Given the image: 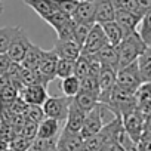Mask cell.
Returning a JSON list of instances; mask_svg holds the SVG:
<instances>
[{
  "label": "cell",
  "instance_id": "6da1fadb",
  "mask_svg": "<svg viewBox=\"0 0 151 151\" xmlns=\"http://www.w3.org/2000/svg\"><path fill=\"white\" fill-rule=\"evenodd\" d=\"M148 46L142 42V39L139 37L138 31L124 34L123 40L117 46V50H119V68L138 61V58L142 55V52Z\"/></svg>",
  "mask_w": 151,
  "mask_h": 151
},
{
  "label": "cell",
  "instance_id": "7a4b0ae2",
  "mask_svg": "<svg viewBox=\"0 0 151 151\" xmlns=\"http://www.w3.org/2000/svg\"><path fill=\"white\" fill-rule=\"evenodd\" d=\"M110 107L105 105V104H101L98 102L95 105V108H92L88 114H86V119L83 122V126L80 129V135L88 139L91 136H93L95 133H98L104 124H107L108 122H111L113 119H107V113H110Z\"/></svg>",
  "mask_w": 151,
  "mask_h": 151
},
{
  "label": "cell",
  "instance_id": "3957f363",
  "mask_svg": "<svg viewBox=\"0 0 151 151\" xmlns=\"http://www.w3.org/2000/svg\"><path fill=\"white\" fill-rule=\"evenodd\" d=\"M71 102H73V98H70V96H62V98L47 96V99L45 101L42 108H43L46 117L55 119L58 122H65Z\"/></svg>",
  "mask_w": 151,
  "mask_h": 151
},
{
  "label": "cell",
  "instance_id": "277c9868",
  "mask_svg": "<svg viewBox=\"0 0 151 151\" xmlns=\"http://www.w3.org/2000/svg\"><path fill=\"white\" fill-rule=\"evenodd\" d=\"M144 83L142 77H141V73L138 68V62H132L129 65H124L122 68L117 70V76H116V85L123 86L129 91L136 92L138 88Z\"/></svg>",
  "mask_w": 151,
  "mask_h": 151
},
{
  "label": "cell",
  "instance_id": "5b68a950",
  "mask_svg": "<svg viewBox=\"0 0 151 151\" xmlns=\"http://www.w3.org/2000/svg\"><path fill=\"white\" fill-rule=\"evenodd\" d=\"M30 46H31V42H30L27 33H25L21 27H18V30H17L14 39L11 40V45H9V47H8V50H6V55H8L14 62L21 64Z\"/></svg>",
  "mask_w": 151,
  "mask_h": 151
},
{
  "label": "cell",
  "instance_id": "8992f818",
  "mask_svg": "<svg viewBox=\"0 0 151 151\" xmlns=\"http://www.w3.org/2000/svg\"><path fill=\"white\" fill-rule=\"evenodd\" d=\"M122 124L124 132L129 135V138L136 144L139 141V138L144 133L145 129V119L144 116L138 111V108L132 113H127L124 116H122Z\"/></svg>",
  "mask_w": 151,
  "mask_h": 151
},
{
  "label": "cell",
  "instance_id": "52a82bcc",
  "mask_svg": "<svg viewBox=\"0 0 151 151\" xmlns=\"http://www.w3.org/2000/svg\"><path fill=\"white\" fill-rule=\"evenodd\" d=\"M116 76L117 70L111 67H101L99 76H98V86H99V102L101 104H108L111 98V92L116 86Z\"/></svg>",
  "mask_w": 151,
  "mask_h": 151
},
{
  "label": "cell",
  "instance_id": "ba28073f",
  "mask_svg": "<svg viewBox=\"0 0 151 151\" xmlns=\"http://www.w3.org/2000/svg\"><path fill=\"white\" fill-rule=\"evenodd\" d=\"M105 45H108L105 33H104L101 24L95 22L85 45L82 46V55H96Z\"/></svg>",
  "mask_w": 151,
  "mask_h": 151
},
{
  "label": "cell",
  "instance_id": "9c48e42d",
  "mask_svg": "<svg viewBox=\"0 0 151 151\" xmlns=\"http://www.w3.org/2000/svg\"><path fill=\"white\" fill-rule=\"evenodd\" d=\"M85 141L80 132H67L62 129L56 139V148L58 151H85Z\"/></svg>",
  "mask_w": 151,
  "mask_h": 151
},
{
  "label": "cell",
  "instance_id": "30bf717a",
  "mask_svg": "<svg viewBox=\"0 0 151 151\" xmlns=\"http://www.w3.org/2000/svg\"><path fill=\"white\" fill-rule=\"evenodd\" d=\"M18 98L28 105H43L47 99V91L43 85H30L22 86L18 91Z\"/></svg>",
  "mask_w": 151,
  "mask_h": 151
},
{
  "label": "cell",
  "instance_id": "8fae6325",
  "mask_svg": "<svg viewBox=\"0 0 151 151\" xmlns=\"http://www.w3.org/2000/svg\"><path fill=\"white\" fill-rule=\"evenodd\" d=\"M58 55L53 52V50H45L43 52V56H42V61L37 67V71L40 73V76L47 80L49 83L56 79V64H58Z\"/></svg>",
  "mask_w": 151,
  "mask_h": 151
},
{
  "label": "cell",
  "instance_id": "7c38bea8",
  "mask_svg": "<svg viewBox=\"0 0 151 151\" xmlns=\"http://www.w3.org/2000/svg\"><path fill=\"white\" fill-rule=\"evenodd\" d=\"M52 50L58 55V58L76 61L82 53V46L74 39H71V40H56Z\"/></svg>",
  "mask_w": 151,
  "mask_h": 151
},
{
  "label": "cell",
  "instance_id": "4fadbf2b",
  "mask_svg": "<svg viewBox=\"0 0 151 151\" xmlns=\"http://www.w3.org/2000/svg\"><path fill=\"white\" fill-rule=\"evenodd\" d=\"M86 114L88 113L76 104L74 98H73V102H71L70 110H68V116L65 119L64 130H67V132H80V129L83 126V122L86 119Z\"/></svg>",
  "mask_w": 151,
  "mask_h": 151
},
{
  "label": "cell",
  "instance_id": "5bb4252c",
  "mask_svg": "<svg viewBox=\"0 0 151 151\" xmlns=\"http://www.w3.org/2000/svg\"><path fill=\"white\" fill-rule=\"evenodd\" d=\"M71 18L77 24H95V2L80 0Z\"/></svg>",
  "mask_w": 151,
  "mask_h": 151
},
{
  "label": "cell",
  "instance_id": "9a60e30c",
  "mask_svg": "<svg viewBox=\"0 0 151 151\" xmlns=\"http://www.w3.org/2000/svg\"><path fill=\"white\" fill-rule=\"evenodd\" d=\"M141 15L135 14V12H127V11H116V18L114 21L122 27L124 34L133 33L136 31L139 22H141Z\"/></svg>",
  "mask_w": 151,
  "mask_h": 151
},
{
  "label": "cell",
  "instance_id": "2e32d148",
  "mask_svg": "<svg viewBox=\"0 0 151 151\" xmlns=\"http://www.w3.org/2000/svg\"><path fill=\"white\" fill-rule=\"evenodd\" d=\"M116 8L113 0H95V22L104 24L114 21Z\"/></svg>",
  "mask_w": 151,
  "mask_h": 151
},
{
  "label": "cell",
  "instance_id": "e0dca14e",
  "mask_svg": "<svg viewBox=\"0 0 151 151\" xmlns=\"http://www.w3.org/2000/svg\"><path fill=\"white\" fill-rule=\"evenodd\" d=\"M59 135V122L50 117L43 119L37 127V138L39 139H53Z\"/></svg>",
  "mask_w": 151,
  "mask_h": 151
},
{
  "label": "cell",
  "instance_id": "ac0fdd59",
  "mask_svg": "<svg viewBox=\"0 0 151 151\" xmlns=\"http://www.w3.org/2000/svg\"><path fill=\"white\" fill-rule=\"evenodd\" d=\"M98 61L104 67H111L114 70H119V50L117 46L105 45L98 53H96Z\"/></svg>",
  "mask_w": 151,
  "mask_h": 151
},
{
  "label": "cell",
  "instance_id": "d6986e66",
  "mask_svg": "<svg viewBox=\"0 0 151 151\" xmlns=\"http://www.w3.org/2000/svg\"><path fill=\"white\" fill-rule=\"evenodd\" d=\"M104 33H105V37H107V42L108 45L111 46H119V43L123 40L124 37V33L122 30V27L116 22V21H110V22H104L101 24Z\"/></svg>",
  "mask_w": 151,
  "mask_h": 151
},
{
  "label": "cell",
  "instance_id": "ffe728a7",
  "mask_svg": "<svg viewBox=\"0 0 151 151\" xmlns=\"http://www.w3.org/2000/svg\"><path fill=\"white\" fill-rule=\"evenodd\" d=\"M22 2L27 6H30L42 19L47 18L50 14H53L56 11L52 0H22Z\"/></svg>",
  "mask_w": 151,
  "mask_h": 151
},
{
  "label": "cell",
  "instance_id": "44dd1931",
  "mask_svg": "<svg viewBox=\"0 0 151 151\" xmlns=\"http://www.w3.org/2000/svg\"><path fill=\"white\" fill-rule=\"evenodd\" d=\"M43 52L45 50L42 47H39V46H36V45L31 43V46L28 47V50H27V53H25L21 65L24 68H28V70H37V67H39V64L42 61Z\"/></svg>",
  "mask_w": 151,
  "mask_h": 151
},
{
  "label": "cell",
  "instance_id": "7402d4cb",
  "mask_svg": "<svg viewBox=\"0 0 151 151\" xmlns=\"http://www.w3.org/2000/svg\"><path fill=\"white\" fill-rule=\"evenodd\" d=\"M74 102L77 104L82 110H85L86 113H89L92 108H95V105L99 102V96L96 93H92V92H86V91H82L74 96Z\"/></svg>",
  "mask_w": 151,
  "mask_h": 151
},
{
  "label": "cell",
  "instance_id": "603a6c76",
  "mask_svg": "<svg viewBox=\"0 0 151 151\" xmlns=\"http://www.w3.org/2000/svg\"><path fill=\"white\" fill-rule=\"evenodd\" d=\"M136 62L144 83H150L151 82V47H147Z\"/></svg>",
  "mask_w": 151,
  "mask_h": 151
},
{
  "label": "cell",
  "instance_id": "cb8c5ba5",
  "mask_svg": "<svg viewBox=\"0 0 151 151\" xmlns=\"http://www.w3.org/2000/svg\"><path fill=\"white\" fill-rule=\"evenodd\" d=\"M61 91L64 93V96H70V98H74L80 92V79L77 76H68V77L62 79L61 82Z\"/></svg>",
  "mask_w": 151,
  "mask_h": 151
},
{
  "label": "cell",
  "instance_id": "d4e9b609",
  "mask_svg": "<svg viewBox=\"0 0 151 151\" xmlns=\"http://www.w3.org/2000/svg\"><path fill=\"white\" fill-rule=\"evenodd\" d=\"M136 31H138L139 37L142 39V42H144L148 47H151V11L147 12V14L141 18V22H139Z\"/></svg>",
  "mask_w": 151,
  "mask_h": 151
},
{
  "label": "cell",
  "instance_id": "484cf974",
  "mask_svg": "<svg viewBox=\"0 0 151 151\" xmlns=\"http://www.w3.org/2000/svg\"><path fill=\"white\" fill-rule=\"evenodd\" d=\"M89 70H91V56L80 53V56L74 61V76H77L82 80L89 74Z\"/></svg>",
  "mask_w": 151,
  "mask_h": 151
},
{
  "label": "cell",
  "instance_id": "4316f807",
  "mask_svg": "<svg viewBox=\"0 0 151 151\" xmlns=\"http://www.w3.org/2000/svg\"><path fill=\"white\" fill-rule=\"evenodd\" d=\"M18 27H0V53H6Z\"/></svg>",
  "mask_w": 151,
  "mask_h": 151
},
{
  "label": "cell",
  "instance_id": "83f0119b",
  "mask_svg": "<svg viewBox=\"0 0 151 151\" xmlns=\"http://www.w3.org/2000/svg\"><path fill=\"white\" fill-rule=\"evenodd\" d=\"M70 19H71V17L67 15V14H64V12H61V11H55V12L50 14L47 18H45V21H46L55 31H58V30H59L62 25H65Z\"/></svg>",
  "mask_w": 151,
  "mask_h": 151
},
{
  "label": "cell",
  "instance_id": "f1b7e54d",
  "mask_svg": "<svg viewBox=\"0 0 151 151\" xmlns=\"http://www.w3.org/2000/svg\"><path fill=\"white\" fill-rule=\"evenodd\" d=\"M73 74H74V61L59 58L58 64H56V77H59L62 80V79L68 77V76H73Z\"/></svg>",
  "mask_w": 151,
  "mask_h": 151
},
{
  "label": "cell",
  "instance_id": "f546056e",
  "mask_svg": "<svg viewBox=\"0 0 151 151\" xmlns=\"http://www.w3.org/2000/svg\"><path fill=\"white\" fill-rule=\"evenodd\" d=\"M92 27H93V24L91 25V24H77L76 22V25H74V40L77 42L80 46L85 45Z\"/></svg>",
  "mask_w": 151,
  "mask_h": 151
},
{
  "label": "cell",
  "instance_id": "4dcf8cb0",
  "mask_svg": "<svg viewBox=\"0 0 151 151\" xmlns=\"http://www.w3.org/2000/svg\"><path fill=\"white\" fill-rule=\"evenodd\" d=\"M24 116H25L27 120L34 122V123H40L43 119H46L42 105H28V104H27V108H25Z\"/></svg>",
  "mask_w": 151,
  "mask_h": 151
},
{
  "label": "cell",
  "instance_id": "1f68e13d",
  "mask_svg": "<svg viewBox=\"0 0 151 151\" xmlns=\"http://www.w3.org/2000/svg\"><path fill=\"white\" fill-rule=\"evenodd\" d=\"M52 2H53L56 11H61V12L73 17V14H74V11L77 8L80 0H52Z\"/></svg>",
  "mask_w": 151,
  "mask_h": 151
},
{
  "label": "cell",
  "instance_id": "d6a6232c",
  "mask_svg": "<svg viewBox=\"0 0 151 151\" xmlns=\"http://www.w3.org/2000/svg\"><path fill=\"white\" fill-rule=\"evenodd\" d=\"M33 145V141L22 136V135H15L12 141L9 142V148H14L17 151H28Z\"/></svg>",
  "mask_w": 151,
  "mask_h": 151
},
{
  "label": "cell",
  "instance_id": "836d02e7",
  "mask_svg": "<svg viewBox=\"0 0 151 151\" xmlns=\"http://www.w3.org/2000/svg\"><path fill=\"white\" fill-rule=\"evenodd\" d=\"M74 25H76V22H74L73 18H71L65 25H62V27L56 31L58 40H71V39H74Z\"/></svg>",
  "mask_w": 151,
  "mask_h": 151
},
{
  "label": "cell",
  "instance_id": "e575fe53",
  "mask_svg": "<svg viewBox=\"0 0 151 151\" xmlns=\"http://www.w3.org/2000/svg\"><path fill=\"white\" fill-rule=\"evenodd\" d=\"M113 3H114L116 11H127V12H135L139 15L136 0H113Z\"/></svg>",
  "mask_w": 151,
  "mask_h": 151
},
{
  "label": "cell",
  "instance_id": "d590c367",
  "mask_svg": "<svg viewBox=\"0 0 151 151\" xmlns=\"http://www.w3.org/2000/svg\"><path fill=\"white\" fill-rule=\"evenodd\" d=\"M136 151H151V133H142V136L136 142Z\"/></svg>",
  "mask_w": 151,
  "mask_h": 151
},
{
  "label": "cell",
  "instance_id": "8d00e7d4",
  "mask_svg": "<svg viewBox=\"0 0 151 151\" xmlns=\"http://www.w3.org/2000/svg\"><path fill=\"white\" fill-rule=\"evenodd\" d=\"M12 59L6 55V53H0V74H5L9 71L11 65H12Z\"/></svg>",
  "mask_w": 151,
  "mask_h": 151
},
{
  "label": "cell",
  "instance_id": "74e56055",
  "mask_svg": "<svg viewBox=\"0 0 151 151\" xmlns=\"http://www.w3.org/2000/svg\"><path fill=\"white\" fill-rule=\"evenodd\" d=\"M138 5V12L141 17H144L147 12L151 11V0H136Z\"/></svg>",
  "mask_w": 151,
  "mask_h": 151
},
{
  "label": "cell",
  "instance_id": "f35d334b",
  "mask_svg": "<svg viewBox=\"0 0 151 151\" xmlns=\"http://www.w3.org/2000/svg\"><path fill=\"white\" fill-rule=\"evenodd\" d=\"M123 148L119 145L117 141H111V142H107L104 147H101L98 151H122Z\"/></svg>",
  "mask_w": 151,
  "mask_h": 151
},
{
  "label": "cell",
  "instance_id": "ab89813d",
  "mask_svg": "<svg viewBox=\"0 0 151 151\" xmlns=\"http://www.w3.org/2000/svg\"><path fill=\"white\" fill-rule=\"evenodd\" d=\"M56 139H58V138H56ZM56 139H53V141L46 147V150H45V151H58V148H56Z\"/></svg>",
  "mask_w": 151,
  "mask_h": 151
},
{
  "label": "cell",
  "instance_id": "60d3db41",
  "mask_svg": "<svg viewBox=\"0 0 151 151\" xmlns=\"http://www.w3.org/2000/svg\"><path fill=\"white\" fill-rule=\"evenodd\" d=\"M3 151H17V150H14V148H6V150H3Z\"/></svg>",
  "mask_w": 151,
  "mask_h": 151
},
{
  "label": "cell",
  "instance_id": "b9f144b4",
  "mask_svg": "<svg viewBox=\"0 0 151 151\" xmlns=\"http://www.w3.org/2000/svg\"><path fill=\"white\" fill-rule=\"evenodd\" d=\"M3 12V6H2V3H0V14Z\"/></svg>",
  "mask_w": 151,
  "mask_h": 151
},
{
  "label": "cell",
  "instance_id": "7bdbcfd3",
  "mask_svg": "<svg viewBox=\"0 0 151 151\" xmlns=\"http://www.w3.org/2000/svg\"><path fill=\"white\" fill-rule=\"evenodd\" d=\"M28 151H39V150H36V148H30Z\"/></svg>",
  "mask_w": 151,
  "mask_h": 151
},
{
  "label": "cell",
  "instance_id": "ee69618b",
  "mask_svg": "<svg viewBox=\"0 0 151 151\" xmlns=\"http://www.w3.org/2000/svg\"><path fill=\"white\" fill-rule=\"evenodd\" d=\"M88 2H95V0H88Z\"/></svg>",
  "mask_w": 151,
  "mask_h": 151
},
{
  "label": "cell",
  "instance_id": "f6af8a7d",
  "mask_svg": "<svg viewBox=\"0 0 151 151\" xmlns=\"http://www.w3.org/2000/svg\"><path fill=\"white\" fill-rule=\"evenodd\" d=\"M0 3H2V0H0Z\"/></svg>",
  "mask_w": 151,
  "mask_h": 151
},
{
  "label": "cell",
  "instance_id": "bcb514c9",
  "mask_svg": "<svg viewBox=\"0 0 151 151\" xmlns=\"http://www.w3.org/2000/svg\"><path fill=\"white\" fill-rule=\"evenodd\" d=\"M122 151H124V150H122Z\"/></svg>",
  "mask_w": 151,
  "mask_h": 151
}]
</instances>
